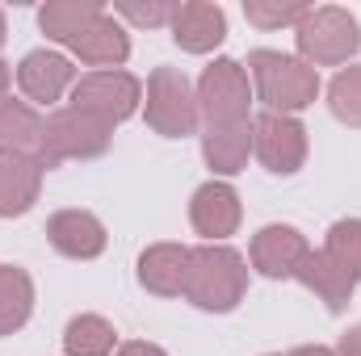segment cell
Here are the masks:
<instances>
[{"label":"cell","mask_w":361,"mask_h":356,"mask_svg":"<svg viewBox=\"0 0 361 356\" xmlns=\"http://www.w3.org/2000/svg\"><path fill=\"white\" fill-rule=\"evenodd\" d=\"M248 293V260L227 243H202L189 248V272H185V302L210 314H227Z\"/></svg>","instance_id":"obj_1"},{"label":"cell","mask_w":361,"mask_h":356,"mask_svg":"<svg viewBox=\"0 0 361 356\" xmlns=\"http://www.w3.org/2000/svg\"><path fill=\"white\" fill-rule=\"evenodd\" d=\"M248 76H252V92L269 113H298L307 105H315L319 96V72L307 68L298 55H281V51H252L248 55Z\"/></svg>","instance_id":"obj_2"},{"label":"cell","mask_w":361,"mask_h":356,"mask_svg":"<svg viewBox=\"0 0 361 356\" xmlns=\"http://www.w3.org/2000/svg\"><path fill=\"white\" fill-rule=\"evenodd\" d=\"M114 143V122L97 117L89 109H76V105H63L47 117V130H42V147H38V164L42 168H59L68 160H97L105 155Z\"/></svg>","instance_id":"obj_3"},{"label":"cell","mask_w":361,"mask_h":356,"mask_svg":"<svg viewBox=\"0 0 361 356\" xmlns=\"http://www.w3.org/2000/svg\"><path fill=\"white\" fill-rule=\"evenodd\" d=\"M298 42V59L307 68H341L357 55L361 46V30L357 17L341 4H324V8H311L294 34Z\"/></svg>","instance_id":"obj_4"},{"label":"cell","mask_w":361,"mask_h":356,"mask_svg":"<svg viewBox=\"0 0 361 356\" xmlns=\"http://www.w3.org/2000/svg\"><path fill=\"white\" fill-rule=\"evenodd\" d=\"M143 117L160 139H185L197 134L202 113H197V96L189 89L180 68H156L147 76V101H143Z\"/></svg>","instance_id":"obj_5"},{"label":"cell","mask_w":361,"mask_h":356,"mask_svg":"<svg viewBox=\"0 0 361 356\" xmlns=\"http://www.w3.org/2000/svg\"><path fill=\"white\" fill-rule=\"evenodd\" d=\"M197 113L206 126H235V122H248V109H252V80L244 72V63L235 59H214L202 80H197Z\"/></svg>","instance_id":"obj_6"},{"label":"cell","mask_w":361,"mask_h":356,"mask_svg":"<svg viewBox=\"0 0 361 356\" xmlns=\"http://www.w3.org/2000/svg\"><path fill=\"white\" fill-rule=\"evenodd\" d=\"M252 155L273 177H294L307 164V126L290 113H261L252 117Z\"/></svg>","instance_id":"obj_7"},{"label":"cell","mask_w":361,"mask_h":356,"mask_svg":"<svg viewBox=\"0 0 361 356\" xmlns=\"http://www.w3.org/2000/svg\"><path fill=\"white\" fill-rule=\"evenodd\" d=\"M72 105L118 126L143 105V84L130 72H122V68L118 72H85L76 80V89H72Z\"/></svg>","instance_id":"obj_8"},{"label":"cell","mask_w":361,"mask_h":356,"mask_svg":"<svg viewBox=\"0 0 361 356\" xmlns=\"http://www.w3.org/2000/svg\"><path fill=\"white\" fill-rule=\"evenodd\" d=\"M76 68L68 55L59 51H30L21 63H17V84L25 92L30 105H55L63 101V92L76 89Z\"/></svg>","instance_id":"obj_9"},{"label":"cell","mask_w":361,"mask_h":356,"mask_svg":"<svg viewBox=\"0 0 361 356\" xmlns=\"http://www.w3.org/2000/svg\"><path fill=\"white\" fill-rule=\"evenodd\" d=\"M240 214H244L240 210V193L231 184H223V180H206L193 193V201H189V222H193V231L206 243H223L227 235H235Z\"/></svg>","instance_id":"obj_10"},{"label":"cell","mask_w":361,"mask_h":356,"mask_svg":"<svg viewBox=\"0 0 361 356\" xmlns=\"http://www.w3.org/2000/svg\"><path fill=\"white\" fill-rule=\"evenodd\" d=\"M307 239L294 231V227H286V222H273V227H261L257 235H252V248H248V260L252 268L261 272V276H273V281H286V276H294L298 265L307 260Z\"/></svg>","instance_id":"obj_11"},{"label":"cell","mask_w":361,"mask_h":356,"mask_svg":"<svg viewBox=\"0 0 361 356\" xmlns=\"http://www.w3.org/2000/svg\"><path fill=\"white\" fill-rule=\"evenodd\" d=\"M47 239H51V248H55L59 256H68V260H97V256L105 252V243H109L101 218L89 214V210H59V214H51Z\"/></svg>","instance_id":"obj_12"},{"label":"cell","mask_w":361,"mask_h":356,"mask_svg":"<svg viewBox=\"0 0 361 356\" xmlns=\"http://www.w3.org/2000/svg\"><path fill=\"white\" fill-rule=\"evenodd\" d=\"M169 30L185 55H206L227 38V13L210 0H189V4H177Z\"/></svg>","instance_id":"obj_13"},{"label":"cell","mask_w":361,"mask_h":356,"mask_svg":"<svg viewBox=\"0 0 361 356\" xmlns=\"http://www.w3.org/2000/svg\"><path fill=\"white\" fill-rule=\"evenodd\" d=\"M72 55H76L80 63L97 68V72H118V68L130 59V38H126V30L114 21V13H101L80 38H72Z\"/></svg>","instance_id":"obj_14"},{"label":"cell","mask_w":361,"mask_h":356,"mask_svg":"<svg viewBox=\"0 0 361 356\" xmlns=\"http://www.w3.org/2000/svg\"><path fill=\"white\" fill-rule=\"evenodd\" d=\"M294 281H302L332 314H345L349 310V302H353V289H357V281L345 272V268L336 265L324 248L319 252H307V260L298 265V272H294Z\"/></svg>","instance_id":"obj_15"},{"label":"cell","mask_w":361,"mask_h":356,"mask_svg":"<svg viewBox=\"0 0 361 356\" xmlns=\"http://www.w3.org/2000/svg\"><path fill=\"white\" fill-rule=\"evenodd\" d=\"M189 272V248L180 243H152L139 256V285L156 298H180Z\"/></svg>","instance_id":"obj_16"},{"label":"cell","mask_w":361,"mask_h":356,"mask_svg":"<svg viewBox=\"0 0 361 356\" xmlns=\"http://www.w3.org/2000/svg\"><path fill=\"white\" fill-rule=\"evenodd\" d=\"M42 172L47 168L34 155H0V218H17L34 210Z\"/></svg>","instance_id":"obj_17"},{"label":"cell","mask_w":361,"mask_h":356,"mask_svg":"<svg viewBox=\"0 0 361 356\" xmlns=\"http://www.w3.org/2000/svg\"><path fill=\"white\" fill-rule=\"evenodd\" d=\"M202 155L210 164L214 177H235L248 168L252 155V122H235V126H206L202 134Z\"/></svg>","instance_id":"obj_18"},{"label":"cell","mask_w":361,"mask_h":356,"mask_svg":"<svg viewBox=\"0 0 361 356\" xmlns=\"http://www.w3.org/2000/svg\"><path fill=\"white\" fill-rule=\"evenodd\" d=\"M42 130H47V117L30 101H13V96L0 101V155H34L38 160Z\"/></svg>","instance_id":"obj_19"},{"label":"cell","mask_w":361,"mask_h":356,"mask_svg":"<svg viewBox=\"0 0 361 356\" xmlns=\"http://www.w3.org/2000/svg\"><path fill=\"white\" fill-rule=\"evenodd\" d=\"M101 13H105V8H101L97 0H51V4L38 8V25H42L47 38L72 46V38H80Z\"/></svg>","instance_id":"obj_20"},{"label":"cell","mask_w":361,"mask_h":356,"mask_svg":"<svg viewBox=\"0 0 361 356\" xmlns=\"http://www.w3.org/2000/svg\"><path fill=\"white\" fill-rule=\"evenodd\" d=\"M34 314V281L17 265H0V336H13Z\"/></svg>","instance_id":"obj_21"},{"label":"cell","mask_w":361,"mask_h":356,"mask_svg":"<svg viewBox=\"0 0 361 356\" xmlns=\"http://www.w3.org/2000/svg\"><path fill=\"white\" fill-rule=\"evenodd\" d=\"M114 327L101 314H76L63 331V352L68 356H114Z\"/></svg>","instance_id":"obj_22"},{"label":"cell","mask_w":361,"mask_h":356,"mask_svg":"<svg viewBox=\"0 0 361 356\" xmlns=\"http://www.w3.org/2000/svg\"><path fill=\"white\" fill-rule=\"evenodd\" d=\"M324 252L345 268L353 281H361V218H341L332 222L328 239H324Z\"/></svg>","instance_id":"obj_23"},{"label":"cell","mask_w":361,"mask_h":356,"mask_svg":"<svg viewBox=\"0 0 361 356\" xmlns=\"http://www.w3.org/2000/svg\"><path fill=\"white\" fill-rule=\"evenodd\" d=\"M328 109H332L336 122L361 130V68L336 72V80L328 84Z\"/></svg>","instance_id":"obj_24"},{"label":"cell","mask_w":361,"mask_h":356,"mask_svg":"<svg viewBox=\"0 0 361 356\" xmlns=\"http://www.w3.org/2000/svg\"><path fill=\"white\" fill-rule=\"evenodd\" d=\"M311 4H281V0H244V17L257 30H281V25H302Z\"/></svg>","instance_id":"obj_25"},{"label":"cell","mask_w":361,"mask_h":356,"mask_svg":"<svg viewBox=\"0 0 361 356\" xmlns=\"http://www.w3.org/2000/svg\"><path fill=\"white\" fill-rule=\"evenodd\" d=\"M118 13L130 21V25H147V30H156V25H173V13H177V4H169V0H122L118 4Z\"/></svg>","instance_id":"obj_26"},{"label":"cell","mask_w":361,"mask_h":356,"mask_svg":"<svg viewBox=\"0 0 361 356\" xmlns=\"http://www.w3.org/2000/svg\"><path fill=\"white\" fill-rule=\"evenodd\" d=\"M114 356H169V352L156 348V344H147V340H130V344H122Z\"/></svg>","instance_id":"obj_27"},{"label":"cell","mask_w":361,"mask_h":356,"mask_svg":"<svg viewBox=\"0 0 361 356\" xmlns=\"http://www.w3.org/2000/svg\"><path fill=\"white\" fill-rule=\"evenodd\" d=\"M336 356H361V323H357V327H349V331L341 336V348H336Z\"/></svg>","instance_id":"obj_28"},{"label":"cell","mask_w":361,"mask_h":356,"mask_svg":"<svg viewBox=\"0 0 361 356\" xmlns=\"http://www.w3.org/2000/svg\"><path fill=\"white\" fill-rule=\"evenodd\" d=\"M286 356H336V348H324V344H302V348H294V352Z\"/></svg>","instance_id":"obj_29"},{"label":"cell","mask_w":361,"mask_h":356,"mask_svg":"<svg viewBox=\"0 0 361 356\" xmlns=\"http://www.w3.org/2000/svg\"><path fill=\"white\" fill-rule=\"evenodd\" d=\"M8 84H13V72H8V63L0 59V101L8 96Z\"/></svg>","instance_id":"obj_30"},{"label":"cell","mask_w":361,"mask_h":356,"mask_svg":"<svg viewBox=\"0 0 361 356\" xmlns=\"http://www.w3.org/2000/svg\"><path fill=\"white\" fill-rule=\"evenodd\" d=\"M4 38H8V25H4V13H0V46H4Z\"/></svg>","instance_id":"obj_31"}]
</instances>
